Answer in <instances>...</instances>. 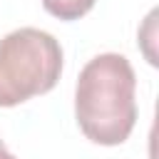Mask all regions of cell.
I'll return each mask as SVG.
<instances>
[{
	"mask_svg": "<svg viewBox=\"0 0 159 159\" xmlns=\"http://www.w3.org/2000/svg\"><path fill=\"white\" fill-rule=\"evenodd\" d=\"M137 75L119 52L92 57L75 87V117L82 134L102 147L122 144L137 124Z\"/></svg>",
	"mask_w": 159,
	"mask_h": 159,
	"instance_id": "cell-1",
	"label": "cell"
},
{
	"mask_svg": "<svg viewBox=\"0 0 159 159\" xmlns=\"http://www.w3.org/2000/svg\"><path fill=\"white\" fill-rule=\"evenodd\" d=\"M60 75L62 47L50 32L20 27L0 40V107H15L50 92Z\"/></svg>",
	"mask_w": 159,
	"mask_h": 159,
	"instance_id": "cell-2",
	"label": "cell"
},
{
	"mask_svg": "<svg viewBox=\"0 0 159 159\" xmlns=\"http://www.w3.org/2000/svg\"><path fill=\"white\" fill-rule=\"evenodd\" d=\"M42 7L60 20H80L94 7V0H42Z\"/></svg>",
	"mask_w": 159,
	"mask_h": 159,
	"instance_id": "cell-3",
	"label": "cell"
},
{
	"mask_svg": "<svg viewBox=\"0 0 159 159\" xmlns=\"http://www.w3.org/2000/svg\"><path fill=\"white\" fill-rule=\"evenodd\" d=\"M0 159H17V157H12V154H10L5 147H0Z\"/></svg>",
	"mask_w": 159,
	"mask_h": 159,
	"instance_id": "cell-4",
	"label": "cell"
},
{
	"mask_svg": "<svg viewBox=\"0 0 159 159\" xmlns=\"http://www.w3.org/2000/svg\"><path fill=\"white\" fill-rule=\"evenodd\" d=\"M0 147H5V144H2V139H0Z\"/></svg>",
	"mask_w": 159,
	"mask_h": 159,
	"instance_id": "cell-5",
	"label": "cell"
}]
</instances>
